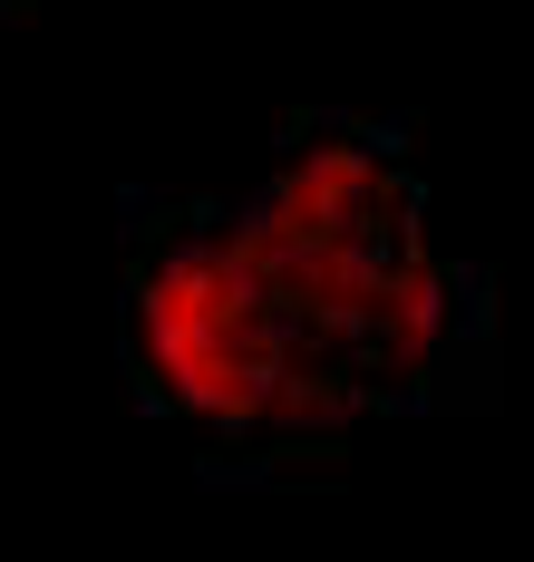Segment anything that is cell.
I'll use <instances>...</instances> for the list:
<instances>
[{
    "instance_id": "6da1fadb",
    "label": "cell",
    "mask_w": 534,
    "mask_h": 562,
    "mask_svg": "<svg viewBox=\"0 0 534 562\" xmlns=\"http://www.w3.org/2000/svg\"><path fill=\"white\" fill-rule=\"evenodd\" d=\"M126 379L156 417L224 456V465H272V456L341 447L359 427V397L301 349L282 301L263 291L253 252L234 233V204H156L126 233Z\"/></svg>"
},
{
    "instance_id": "7a4b0ae2",
    "label": "cell",
    "mask_w": 534,
    "mask_h": 562,
    "mask_svg": "<svg viewBox=\"0 0 534 562\" xmlns=\"http://www.w3.org/2000/svg\"><path fill=\"white\" fill-rule=\"evenodd\" d=\"M243 224L272 233V243H359V252H389V243L427 233V194H418V166L389 126L311 116V126L282 136V156L243 194Z\"/></svg>"
}]
</instances>
